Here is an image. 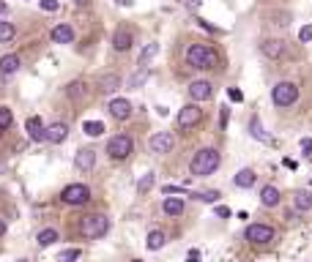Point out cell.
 <instances>
[{"instance_id":"obj_9","label":"cell","mask_w":312,"mask_h":262,"mask_svg":"<svg viewBox=\"0 0 312 262\" xmlns=\"http://www.w3.org/2000/svg\"><path fill=\"white\" fill-rule=\"evenodd\" d=\"M200 120H203V110L197 107V101L186 104L181 112H178V126H181V128H194Z\"/></svg>"},{"instance_id":"obj_17","label":"cell","mask_w":312,"mask_h":262,"mask_svg":"<svg viewBox=\"0 0 312 262\" xmlns=\"http://www.w3.org/2000/svg\"><path fill=\"white\" fill-rule=\"evenodd\" d=\"M66 96H69L71 101H85L88 99V82L85 79H74L66 85Z\"/></svg>"},{"instance_id":"obj_50","label":"cell","mask_w":312,"mask_h":262,"mask_svg":"<svg viewBox=\"0 0 312 262\" xmlns=\"http://www.w3.org/2000/svg\"><path fill=\"white\" fill-rule=\"evenodd\" d=\"M132 262H142V260H132Z\"/></svg>"},{"instance_id":"obj_41","label":"cell","mask_w":312,"mask_h":262,"mask_svg":"<svg viewBox=\"0 0 312 262\" xmlns=\"http://www.w3.org/2000/svg\"><path fill=\"white\" fill-rule=\"evenodd\" d=\"M197 25H200L203 30H208V33H219V28H214V25L206 22V19H197Z\"/></svg>"},{"instance_id":"obj_25","label":"cell","mask_w":312,"mask_h":262,"mask_svg":"<svg viewBox=\"0 0 312 262\" xmlns=\"http://www.w3.org/2000/svg\"><path fill=\"white\" fill-rule=\"evenodd\" d=\"M162 210H165L167 216H181V213H183V199H178V197H167L165 202H162Z\"/></svg>"},{"instance_id":"obj_6","label":"cell","mask_w":312,"mask_h":262,"mask_svg":"<svg viewBox=\"0 0 312 262\" xmlns=\"http://www.w3.org/2000/svg\"><path fill=\"white\" fill-rule=\"evenodd\" d=\"M90 199V188L85 183H69L60 191V202L63 205H85Z\"/></svg>"},{"instance_id":"obj_43","label":"cell","mask_w":312,"mask_h":262,"mask_svg":"<svg viewBox=\"0 0 312 262\" xmlns=\"http://www.w3.org/2000/svg\"><path fill=\"white\" fill-rule=\"evenodd\" d=\"M186 262H200V251H197V249H192V251L186 254Z\"/></svg>"},{"instance_id":"obj_14","label":"cell","mask_w":312,"mask_h":262,"mask_svg":"<svg viewBox=\"0 0 312 262\" xmlns=\"http://www.w3.org/2000/svg\"><path fill=\"white\" fill-rule=\"evenodd\" d=\"M107 110H110V115L115 117V120H129V117H132L129 99H112L110 104H107Z\"/></svg>"},{"instance_id":"obj_38","label":"cell","mask_w":312,"mask_h":262,"mask_svg":"<svg viewBox=\"0 0 312 262\" xmlns=\"http://www.w3.org/2000/svg\"><path fill=\"white\" fill-rule=\"evenodd\" d=\"M227 96H230V101H236V104H241L244 101V93L238 90V87H227Z\"/></svg>"},{"instance_id":"obj_32","label":"cell","mask_w":312,"mask_h":262,"mask_svg":"<svg viewBox=\"0 0 312 262\" xmlns=\"http://www.w3.org/2000/svg\"><path fill=\"white\" fill-rule=\"evenodd\" d=\"M14 36H17V28L11 22H0V44H8Z\"/></svg>"},{"instance_id":"obj_23","label":"cell","mask_w":312,"mask_h":262,"mask_svg":"<svg viewBox=\"0 0 312 262\" xmlns=\"http://www.w3.org/2000/svg\"><path fill=\"white\" fill-rule=\"evenodd\" d=\"M255 181H258V175L252 172V169H241V172L233 178V183H236L238 188H252L255 186Z\"/></svg>"},{"instance_id":"obj_8","label":"cell","mask_w":312,"mask_h":262,"mask_svg":"<svg viewBox=\"0 0 312 262\" xmlns=\"http://www.w3.org/2000/svg\"><path fill=\"white\" fill-rule=\"evenodd\" d=\"M148 148H151V153L165 156V153H170L173 148H176V137H173L170 131H159V134H153L151 140H148Z\"/></svg>"},{"instance_id":"obj_5","label":"cell","mask_w":312,"mask_h":262,"mask_svg":"<svg viewBox=\"0 0 312 262\" xmlns=\"http://www.w3.org/2000/svg\"><path fill=\"white\" fill-rule=\"evenodd\" d=\"M271 101L277 107H293L299 101V87L296 82H277L271 87Z\"/></svg>"},{"instance_id":"obj_7","label":"cell","mask_w":312,"mask_h":262,"mask_svg":"<svg viewBox=\"0 0 312 262\" xmlns=\"http://www.w3.org/2000/svg\"><path fill=\"white\" fill-rule=\"evenodd\" d=\"M274 227H268V224H249L247 227V232H244V238L249 240V243H255V246H266V243H271L274 240Z\"/></svg>"},{"instance_id":"obj_11","label":"cell","mask_w":312,"mask_h":262,"mask_svg":"<svg viewBox=\"0 0 312 262\" xmlns=\"http://www.w3.org/2000/svg\"><path fill=\"white\" fill-rule=\"evenodd\" d=\"M25 131H28L30 142H47V126L42 123V117H28V123H25Z\"/></svg>"},{"instance_id":"obj_34","label":"cell","mask_w":312,"mask_h":262,"mask_svg":"<svg viewBox=\"0 0 312 262\" xmlns=\"http://www.w3.org/2000/svg\"><path fill=\"white\" fill-rule=\"evenodd\" d=\"M194 197L200 199V202H211V205H214L219 197H222V194H219V191H214V188H211V191H200V194H194Z\"/></svg>"},{"instance_id":"obj_36","label":"cell","mask_w":312,"mask_h":262,"mask_svg":"<svg viewBox=\"0 0 312 262\" xmlns=\"http://www.w3.org/2000/svg\"><path fill=\"white\" fill-rule=\"evenodd\" d=\"M271 19H274V25L285 28V25L290 22V14H288V11H274V14H271Z\"/></svg>"},{"instance_id":"obj_24","label":"cell","mask_w":312,"mask_h":262,"mask_svg":"<svg viewBox=\"0 0 312 262\" xmlns=\"http://www.w3.org/2000/svg\"><path fill=\"white\" fill-rule=\"evenodd\" d=\"M279 199H282V197H279V191L274 186H266L263 191H260V202H263L266 208H277Z\"/></svg>"},{"instance_id":"obj_21","label":"cell","mask_w":312,"mask_h":262,"mask_svg":"<svg viewBox=\"0 0 312 262\" xmlns=\"http://www.w3.org/2000/svg\"><path fill=\"white\" fill-rule=\"evenodd\" d=\"M165 243H167V235L162 232V229H151V232H148V238H145V249L148 251H159Z\"/></svg>"},{"instance_id":"obj_29","label":"cell","mask_w":312,"mask_h":262,"mask_svg":"<svg viewBox=\"0 0 312 262\" xmlns=\"http://www.w3.org/2000/svg\"><path fill=\"white\" fill-rule=\"evenodd\" d=\"M83 131L88 137H101V134H104V123H101V120H85L83 123Z\"/></svg>"},{"instance_id":"obj_18","label":"cell","mask_w":312,"mask_h":262,"mask_svg":"<svg viewBox=\"0 0 312 262\" xmlns=\"http://www.w3.org/2000/svg\"><path fill=\"white\" fill-rule=\"evenodd\" d=\"M66 137H69V126L66 123H49L47 126V142H52V145H60V142H66Z\"/></svg>"},{"instance_id":"obj_37","label":"cell","mask_w":312,"mask_h":262,"mask_svg":"<svg viewBox=\"0 0 312 262\" xmlns=\"http://www.w3.org/2000/svg\"><path fill=\"white\" fill-rule=\"evenodd\" d=\"M299 41H301V44H307V41H312V25H304V28L299 30Z\"/></svg>"},{"instance_id":"obj_19","label":"cell","mask_w":312,"mask_h":262,"mask_svg":"<svg viewBox=\"0 0 312 262\" xmlns=\"http://www.w3.org/2000/svg\"><path fill=\"white\" fill-rule=\"evenodd\" d=\"M96 87H99L104 96H107V93H115V90L121 87V76L115 74V71H110V74H101L99 82H96Z\"/></svg>"},{"instance_id":"obj_30","label":"cell","mask_w":312,"mask_h":262,"mask_svg":"<svg viewBox=\"0 0 312 262\" xmlns=\"http://www.w3.org/2000/svg\"><path fill=\"white\" fill-rule=\"evenodd\" d=\"M153 183H156V175H153V172H145L140 181H137V194H148L153 188Z\"/></svg>"},{"instance_id":"obj_52","label":"cell","mask_w":312,"mask_h":262,"mask_svg":"<svg viewBox=\"0 0 312 262\" xmlns=\"http://www.w3.org/2000/svg\"><path fill=\"white\" fill-rule=\"evenodd\" d=\"M0 134H3V128H0Z\"/></svg>"},{"instance_id":"obj_27","label":"cell","mask_w":312,"mask_h":262,"mask_svg":"<svg viewBox=\"0 0 312 262\" xmlns=\"http://www.w3.org/2000/svg\"><path fill=\"white\" fill-rule=\"evenodd\" d=\"M249 134H252L255 140H260V142H271V137L266 134L263 123H260V117H252V120H249Z\"/></svg>"},{"instance_id":"obj_39","label":"cell","mask_w":312,"mask_h":262,"mask_svg":"<svg viewBox=\"0 0 312 262\" xmlns=\"http://www.w3.org/2000/svg\"><path fill=\"white\" fill-rule=\"evenodd\" d=\"M39 3H42V8H44V11H58V8H60V3H58V0H39Z\"/></svg>"},{"instance_id":"obj_47","label":"cell","mask_w":312,"mask_h":262,"mask_svg":"<svg viewBox=\"0 0 312 262\" xmlns=\"http://www.w3.org/2000/svg\"><path fill=\"white\" fill-rule=\"evenodd\" d=\"M3 235H6V222L0 219V238H3Z\"/></svg>"},{"instance_id":"obj_26","label":"cell","mask_w":312,"mask_h":262,"mask_svg":"<svg viewBox=\"0 0 312 262\" xmlns=\"http://www.w3.org/2000/svg\"><path fill=\"white\" fill-rule=\"evenodd\" d=\"M60 235H58V229H52V227H47V229H42V232H39V238H36V243L42 246V249H49V246L55 243V240H58Z\"/></svg>"},{"instance_id":"obj_3","label":"cell","mask_w":312,"mask_h":262,"mask_svg":"<svg viewBox=\"0 0 312 262\" xmlns=\"http://www.w3.org/2000/svg\"><path fill=\"white\" fill-rule=\"evenodd\" d=\"M80 232H83L85 238H90V240L104 238V235L110 232V219H107V216H101V213H90V216H85L83 224H80Z\"/></svg>"},{"instance_id":"obj_45","label":"cell","mask_w":312,"mask_h":262,"mask_svg":"<svg viewBox=\"0 0 312 262\" xmlns=\"http://www.w3.org/2000/svg\"><path fill=\"white\" fill-rule=\"evenodd\" d=\"M217 216H219V219H230V208H224V205H219V208H217Z\"/></svg>"},{"instance_id":"obj_46","label":"cell","mask_w":312,"mask_h":262,"mask_svg":"<svg viewBox=\"0 0 312 262\" xmlns=\"http://www.w3.org/2000/svg\"><path fill=\"white\" fill-rule=\"evenodd\" d=\"M227 117H230V110H227V107H222V128L227 126Z\"/></svg>"},{"instance_id":"obj_10","label":"cell","mask_w":312,"mask_h":262,"mask_svg":"<svg viewBox=\"0 0 312 262\" xmlns=\"http://www.w3.org/2000/svg\"><path fill=\"white\" fill-rule=\"evenodd\" d=\"M189 96H192V101H208L214 96V85L208 79H194L192 85H189Z\"/></svg>"},{"instance_id":"obj_42","label":"cell","mask_w":312,"mask_h":262,"mask_svg":"<svg viewBox=\"0 0 312 262\" xmlns=\"http://www.w3.org/2000/svg\"><path fill=\"white\" fill-rule=\"evenodd\" d=\"M301 150H304L307 156H312V140H310V137H304V140H301Z\"/></svg>"},{"instance_id":"obj_48","label":"cell","mask_w":312,"mask_h":262,"mask_svg":"<svg viewBox=\"0 0 312 262\" xmlns=\"http://www.w3.org/2000/svg\"><path fill=\"white\" fill-rule=\"evenodd\" d=\"M74 3H77V6H88L90 0H74Z\"/></svg>"},{"instance_id":"obj_4","label":"cell","mask_w":312,"mask_h":262,"mask_svg":"<svg viewBox=\"0 0 312 262\" xmlns=\"http://www.w3.org/2000/svg\"><path fill=\"white\" fill-rule=\"evenodd\" d=\"M132 153H134V140H132L129 134H115L107 142V156H110L112 161H124Z\"/></svg>"},{"instance_id":"obj_35","label":"cell","mask_w":312,"mask_h":262,"mask_svg":"<svg viewBox=\"0 0 312 262\" xmlns=\"http://www.w3.org/2000/svg\"><path fill=\"white\" fill-rule=\"evenodd\" d=\"M80 254H83L80 249H66V251H60V262H74V260H80Z\"/></svg>"},{"instance_id":"obj_20","label":"cell","mask_w":312,"mask_h":262,"mask_svg":"<svg viewBox=\"0 0 312 262\" xmlns=\"http://www.w3.org/2000/svg\"><path fill=\"white\" fill-rule=\"evenodd\" d=\"M19 66H22V60H19V55H3L0 58V74H17Z\"/></svg>"},{"instance_id":"obj_40","label":"cell","mask_w":312,"mask_h":262,"mask_svg":"<svg viewBox=\"0 0 312 262\" xmlns=\"http://www.w3.org/2000/svg\"><path fill=\"white\" fill-rule=\"evenodd\" d=\"M162 191H165V194H186V188H183V186H173V183H170V186H162Z\"/></svg>"},{"instance_id":"obj_44","label":"cell","mask_w":312,"mask_h":262,"mask_svg":"<svg viewBox=\"0 0 312 262\" xmlns=\"http://www.w3.org/2000/svg\"><path fill=\"white\" fill-rule=\"evenodd\" d=\"M200 3L203 0H181V6H186V8H200Z\"/></svg>"},{"instance_id":"obj_2","label":"cell","mask_w":312,"mask_h":262,"mask_svg":"<svg viewBox=\"0 0 312 262\" xmlns=\"http://www.w3.org/2000/svg\"><path fill=\"white\" fill-rule=\"evenodd\" d=\"M219 164H222V156H219V150H214V148H203V150L194 153L192 164H189V172L197 175V178H203V175L217 172Z\"/></svg>"},{"instance_id":"obj_15","label":"cell","mask_w":312,"mask_h":262,"mask_svg":"<svg viewBox=\"0 0 312 262\" xmlns=\"http://www.w3.org/2000/svg\"><path fill=\"white\" fill-rule=\"evenodd\" d=\"M49 38H52V44H71V41H74V28L66 25V22H60V25H55L52 28Z\"/></svg>"},{"instance_id":"obj_22","label":"cell","mask_w":312,"mask_h":262,"mask_svg":"<svg viewBox=\"0 0 312 262\" xmlns=\"http://www.w3.org/2000/svg\"><path fill=\"white\" fill-rule=\"evenodd\" d=\"M148 76H151V69L148 66H137V71L129 76V90H137V87H142L148 82Z\"/></svg>"},{"instance_id":"obj_53","label":"cell","mask_w":312,"mask_h":262,"mask_svg":"<svg viewBox=\"0 0 312 262\" xmlns=\"http://www.w3.org/2000/svg\"><path fill=\"white\" fill-rule=\"evenodd\" d=\"M118 3H124V0H118Z\"/></svg>"},{"instance_id":"obj_49","label":"cell","mask_w":312,"mask_h":262,"mask_svg":"<svg viewBox=\"0 0 312 262\" xmlns=\"http://www.w3.org/2000/svg\"><path fill=\"white\" fill-rule=\"evenodd\" d=\"M3 11H6V3H0V14H3Z\"/></svg>"},{"instance_id":"obj_1","label":"cell","mask_w":312,"mask_h":262,"mask_svg":"<svg viewBox=\"0 0 312 262\" xmlns=\"http://www.w3.org/2000/svg\"><path fill=\"white\" fill-rule=\"evenodd\" d=\"M219 63V55L214 47H208V44H192V47L186 49V66H192V69H217Z\"/></svg>"},{"instance_id":"obj_31","label":"cell","mask_w":312,"mask_h":262,"mask_svg":"<svg viewBox=\"0 0 312 262\" xmlns=\"http://www.w3.org/2000/svg\"><path fill=\"white\" fill-rule=\"evenodd\" d=\"M293 202L299 210H312V191H296Z\"/></svg>"},{"instance_id":"obj_12","label":"cell","mask_w":312,"mask_h":262,"mask_svg":"<svg viewBox=\"0 0 312 262\" xmlns=\"http://www.w3.org/2000/svg\"><path fill=\"white\" fill-rule=\"evenodd\" d=\"M132 44H134V36H132V30L118 28L115 33H112V49H115V52H129Z\"/></svg>"},{"instance_id":"obj_28","label":"cell","mask_w":312,"mask_h":262,"mask_svg":"<svg viewBox=\"0 0 312 262\" xmlns=\"http://www.w3.org/2000/svg\"><path fill=\"white\" fill-rule=\"evenodd\" d=\"M156 52H159V44L156 41H151V44H145V49L140 52V60H137V66H148L153 58H156Z\"/></svg>"},{"instance_id":"obj_51","label":"cell","mask_w":312,"mask_h":262,"mask_svg":"<svg viewBox=\"0 0 312 262\" xmlns=\"http://www.w3.org/2000/svg\"><path fill=\"white\" fill-rule=\"evenodd\" d=\"M17 262H25V260H17Z\"/></svg>"},{"instance_id":"obj_16","label":"cell","mask_w":312,"mask_h":262,"mask_svg":"<svg viewBox=\"0 0 312 262\" xmlns=\"http://www.w3.org/2000/svg\"><path fill=\"white\" fill-rule=\"evenodd\" d=\"M260 52H263L268 60H277V58H282V52H285V44H282L279 38H266L263 44H260Z\"/></svg>"},{"instance_id":"obj_33","label":"cell","mask_w":312,"mask_h":262,"mask_svg":"<svg viewBox=\"0 0 312 262\" xmlns=\"http://www.w3.org/2000/svg\"><path fill=\"white\" fill-rule=\"evenodd\" d=\"M11 123H14L11 110H8V107H0V128L6 131V128H11Z\"/></svg>"},{"instance_id":"obj_13","label":"cell","mask_w":312,"mask_h":262,"mask_svg":"<svg viewBox=\"0 0 312 262\" xmlns=\"http://www.w3.org/2000/svg\"><path fill=\"white\" fill-rule=\"evenodd\" d=\"M96 164V150H90V148H80V150L74 153V167L80 169V172H90Z\"/></svg>"}]
</instances>
